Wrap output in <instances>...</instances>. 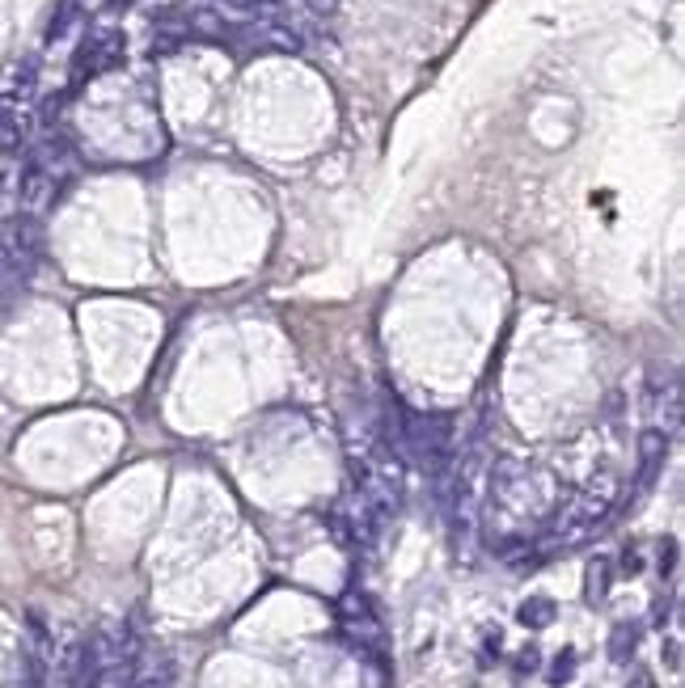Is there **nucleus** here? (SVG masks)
Here are the masks:
<instances>
[{"label": "nucleus", "instance_id": "f257e3e1", "mask_svg": "<svg viewBox=\"0 0 685 688\" xmlns=\"http://www.w3.org/2000/svg\"><path fill=\"white\" fill-rule=\"evenodd\" d=\"M617 507V478L601 473L588 478L580 490H572L567 498H559L550 515L542 520V550H567L575 541H584L588 532H597V523L609 520V511Z\"/></svg>", "mask_w": 685, "mask_h": 688}, {"label": "nucleus", "instance_id": "f03ea898", "mask_svg": "<svg viewBox=\"0 0 685 688\" xmlns=\"http://www.w3.org/2000/svg\"><path fill=\"white\" fill-rule=\"evenodd\" d=\"M487 495H491V511L495 515H508V520H529L537 515L550 495V482L545 473L520 456H500L491 460V478H487Z\"/></svg>", "mask_w": 685, "mask_h": 688}, {"label": "nucleus", "instance_id": "7ed1b4c3", "mask_svg": "<svg viewBox=\"0 0 685 688\" xmlns=\"http://www.w3.org/2000/svg\"><path fill=\"white\" fill-rule=\"evenodd\" d=\"M123 56H127L123 30H111V26L89 30V39L77 47V59H72V85H81V81H89V76H102V72L119 68Z\"/></svg>", "mask_w": 685, "mask_h": 688}, {"label": "nucleus", "instance_id": "20e7f679", "mask_svg": "<svg viewBox=\"0 0 685 688\" xmlns=\"http://www.w3.org/2000/svg\"><path fill=\"white\" fill-rule=\"evenodd\" d=\"M338 625L347 633V642H356L360 650H385V630L364 592H347L338 600Z\"/></svg>", "mask_w": 685, "mask_h": 688}, {"label": "nucleus", "instance_id": "39448f33", "mask_svg": "<svg viewBox=\"0 0 685 688\" xmlns=\"http://www.w3.org/2000/svg\"><path fill=\"white\" fill-rule=\"evenodd\" d=\"M64 182H68V178H59V174H51L47 165L30 161L26 174H22V186H17L22 211H26V216H39V211H47V207L59 199V186H64Z\"/></svg>", "mask_w": 685, "mask_h": 688}, {"label": "nucleus", "instance_id": "423d86ee", "mask_svg": "<svg viewBox=\"0 0 685 688\" xmlns=\"http://www.w3.org/2000/svg\"><path fill=\"white\" fill-rule=\"evenodd\" d=\"M664 456H669V435L656 427H647L639 435V495L652 490V482L660 478V469H664Z\"/></svg>", "mask_w": 685, "mask_h": 688}, {"label": "nucleus", "instance_id": "0eeeda50", "mask_svg": "<svg viewBox=\"0 0 685 688\" xmlns=\"http://www.w3.org/2000/svg\"><path fill=\"white\" fill-rule=\"evenodd\" d=\"M652 414H656V431H664V435L681 427V380L677 376L669 380V389L652 393Z\"/></svg>", "mask_w": 685, "mask_h": 688}, {"label": "nucleus", "instance_id": "6e6552de", "mask_svg": "<svg viewBox=\"0 0 685 688\" xmlns=\"http://www.w3.org/2000/svg\"><path fill=\"white\" fill-rule=\"evenodd\" d=\"M614 587V562L609 558H592L584 570V600L588 604H601L605 595Z\"/></svg>", "mask_w": 685, "mask_h": 688}, {"label": "nucleus", "instance_id": "1a4fd4ad", "mask_svg": "<svg viewBox=\"0 0 685 688\" xmlns=\"http://www.w3.org/2000/svg\"><path fill=\"white\" fill-rule=\"evenodd\" d=\"M554 617H559V608H554L550 595H529V600L520 604V612H517V621L525 625V630H550Z\"/></svg>", "mask_w": 685, "mask_h": 688}, {"label": "nucleus", "instance_id": "9d476101", "mask_svg": "<svg viewBox=\"0 0 685 688\" xmlns=\"http://www.w3.org/2000/svg\"><path fill=\"white\" fill-rule=\"evenodd\" d=\"M639 638H644V630L635 625V621H622V625H614V633H609V659L614 663H626L635 650H639Z\"/></svg>", "mask_w": 685, "mask_h": 688}, {"label": "nucleus", "instance_id": "9b49d317", "mask_svg": "<svg viewBox=\"0 0 685 688\" xmlns=\"http://www.w3.org/2000/svg\"><path fill=\"white\" fill-rule=\"evenodd\" d=\"M22 271H30V258H22V254H17L9 237H0V283L17 279Z\"/></svg>", "mask_w": 685, "mask_h": 688}, {"label": "nucleus", "instance_id": "f8f14e48", "mask_svg": "<svg viewBox=\"0 0 685 688\" xmlns=\"http://www.w3.org/2000/svg\"><path fill=\"white\" fill-rule=\"evenodd\" d=\"M572 675H575V650L567 647V650H559V655H554V663H550V675H545V680L559 688V684H567Z\"/></svg>", "mask_w": 685, "mask_h": 688}, {"label": "nucleus", "instance_id": "ddd939ff", "mask_svg": "<svg viewBox=\"0 0 685 688\" xmlns=\"http://www.w3.org/2000/svg\"><path fill=\"white\" fill-rule=\"evenodd\" d=\"M672 570H677V541L669 537V541H664V545H660V575L669 578Z\"/></svg>", "mask_w": 685, "mask_h": 688}, {"label": "nucleus", "instance_id": "4468645a", "mask_svg": "<svg viewBox=\"0 0 685 688\" xmlns=\"http://www.w3.org/2000/svg\"><path fill=\"white\" fill-rule=\"evenodd\" d=\"M644 570V553H639V545H626L622 550V575H639Z\"/></svg>", "mask_w": 685, "mask_h": 688}, {"label": "nucleus", "instance_id": "2eb2a0df", "mask_svg": "<svg viewBox=\"0 0 685 688\" xmlns=\"http://www.w3.org/2000/svg\"><path fill=\"white\" fill-rule=\"evenodd\" d=\"M537 663H542V650H537V647H525V650L517 655V672H520V675H525V672H537Z\"/></svg>", "mask_w": 685, "mask_h": 688}, {"label": "nucleus", "instance_id": "dca6fc26", "mask_svg": "<svg viewBox=\"0 0 685 688\" xmlns=\"http://www.w3.org/2000/svg\"><path fill=\"white\" fill-rule=\"evenodd\" d=\"M664 659H669L672 672L681 667V647H677V638H669V642H664Z\"/></svg>", "mask_w": 685, "mask_h": 688}, {"label": "nucleus", "instance_id": "f3484780", "mask_svg": "<svg viewBox=\"0 0 685 688\" xmlns=\"http://www.w3.org/2000/svg\"><path fill=\"white\" fill-rule=\"evenodd\" d=\"M626 688H656V680H652L647 672H635V675L626 680Z\"/></svg>", "mask_w": 685, "mask_h": 688}]
</instances>
